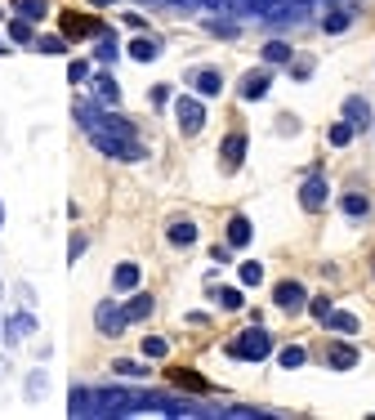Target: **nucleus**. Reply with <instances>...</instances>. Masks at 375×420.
I'll return each mask as SVG.
<instances>
[{
	"mask_svg": "<svg viewBox=\"0 0 375 420\" xmlns=\"http://www.w3.org/2000/svg\"><path fill=\"white\" fill-rule=\"evenodd\" d=\"M63 31H67V36H81V41H85V36H90V41H94V36H98V41H103V36H112V31H108L103 23L85 19V14H63Z\"/></svg>",
	"mask_w": 375,
	"mask_h": 420,
	"instance_id": "obj_4",
	"label": "nucleus"
},
{
	"mask_svg": "<svg viewBox=\"0 0 375 420\" xmlns=\"http://www.w3.org/2000/svg\"><path fill=\"white\" fill-rule=\"evenodd\" d=\"M250 237H255L250 220H246V215H232V220H228V246H250Z\"/></svg>",
	"mask_w": 375,
	"mask_h": 420,
	"instance_id": "obj_16",
	"label": "nucleus"
},
{
	"mask_svg": "<svg viewBox=\"0 0 375 420\" xmlns=\"http://www.w3.org/2000/svg\"><path fill=\"white\" fill-rule=\"evenodd\" d=\"M322 201H327V179H322V175L304 179L299 183V206L304 210H322Z\"/></svg>",
	"mask_w": 375,
	"mask_h": 420,
	"instance_id": "obj_6",
	"label": "nucleus"
},
{
	"mask_svg": "<svg viewBox=\"0 0 375 420\" xmlns=\"http://www.w3.org/2000/svg\"><path fill=\"white\" fill-rule=\"evenodd\" d=\"M165 237H170V246H192L201 232H197V224H192V220H175V224L165 228Z\"/></svg>",
	"mask_w": 375,
	"mask_h": 420,
	"instance_id": "obj_11",
	"label": "nucleus"
},
{
	"mask_svg": "<svg viewBox=\"0 0 375 420\" xmlns=\"http://www.w3.org/2000/svg\"><path fill=\"white\" fill-rule=\"evenodd\" d=\"M206 31H210V36L232 41V36H237V23H232V19H206Z\"/></svg>",
	"mask_w": 375,
	"mask_h": 420,
	"instance_id": "obj_29",
	"label": "nucleus"
},
{
	"mask_svg": "<svg viewBox=\"0 0 375 420\" xmlns=\"http://www.w3.org/2000/svg\"><path fill=\"white\" fill-rule=\"evenodd\" d=\"M31 331H36V317H31L27 309H19V313L5 322V335H9V340H23V335H31Z\"/></svg>",
	"mask_w": 375,
	"mask_h": 420,
	"instance_id": "obj_13",
	"label": "nucleus"
},
{
	"mask_svg": "<svg viewBox=\"0 0 375 420\" xmlns=\"http://www.w3.org/2000/svg\"><path fill=\"white\" fill-rule=\"evenodd\" d=\"M264 63H291V45L286 41H268L264 45Z\"/></svg>",
	"mask_w": 375,
	"mask_h": 420,
	"instance_id": "obj_27",
	"label": "nucleus"
},
{
	"mask_svg": "<svg viewBox=\"0 0 375 420\" xmlns=\"http://www.w3.org/2000/svg\"><path fill=\"white\" fill-rule=\"evenodd\" d=\"M210 255H215V264H228V260H232V246H215Z\"/></svg>",
	"mask_w": 375,
	"mask_h": 420,
	"instance_id": "obj_42",
	"label": "nucleus"
},
{
	"mask_svg": "<svg viewBox=\"0 0 375 420\" xmlns=\"http://www.w3.org/2000/svg\"><path fill=\"white\" fill-rule=\"evenodd\" d=\"M94 5H112V0H94Z\"/></svg>",
	"mask_w": 375,
	"mask_h": 420,
	"instance_id": "obj_47",
	"label": "nucleus"
},
{
	"mask_svg": "<svg viewBox=\"0 0 375 420\" xmlns=\"http://www.w3.org/2000/svg\"><path fill=\"white\" fill-rule=\"evenodd\" d=\"M344 121H349L353 130L371 126V108H366V98H349V103H344Z\"/></svg>",
	"mask_w": 375,
	"mask_h": 420,
	"instance_id": "obj_17",
	"label": "nucleus"
},
{
	"mask_svg": "<svg viewBox=\"0 0 375 420\" xmlns=\"http://www.w3.org/2000/svg\"><path fill=\"white\" fill-rule=\"evenodd\" d=\"M0 224H5V201H0Z\"/></svg>",
	"mask_w": 375,
	"mask_h": 420,
	"instance_id": "obj_46",
	"label": "nucleus"
},
{
	"mask_svg": "<svg viewBox=\"0 0 375 420\" xmlns=\"http://www.w3.org/2000/svg\"><path fill=\"white\" fill-rule=\"evenodd\" d=\"M197 5H206V9H215V14H219V9H228V0H197Z\"/></svg>",
	"mask_w": 375,
	"mask_h": 420,
	"instance_id": "obj_44",
	"label": "nucleus"
},
{
	"mask_svg": "<svg viewBox=\"0 0 375 420\" xmlns=\"http://www.w3.org/2000/svg\"><path fill=\"white\" fill-rule=\"evenodd\" d=\"M94 54H98V63H112V58H116V41H112V36H103V41L94 45Z\"/></svg>",
	"mask_w": 375,
	"mask_h": 420,
	"instance_id": "obj_33",
	"label": "nucleus"
},
{
	"mask_svg": "<svg viewBox=\"0 0 375 420\" xmlns=\"http://www.w3.org/2000/svg\"><path fill=\"white\" fill-rule=\"evenodd\" d=\"M272 304L295 313V309L309 304V291H304V282H277V287H272Z\"/></svg>",
	"mask_w": 375,
	"mask_h": 420,
	"instance_id": "obj_3",
	"label": "nucleus"
},
{
	"mask_svg": "<svg viewBox=\"0 0 375 420\" xmlns=\"http://www.w3.org/2000/svg\"><path fill=\"white\" fill-rule=\"evenodd\" d=\"M27 389H31V398H41V389H45V372L31 376V380H27Z\"/></svg>",
	"mask_w": 375,
	"mask_h": 420,
	"instance_id": "obj_41",
	"label": "nucleus"
},
{
	"mask_svg": "<svg viewBox=\"0 0 375 420\" xmlns=\"http://www.w3.org/2000/svg\"><path fill=\"white\" fill-rule=\"evenodd\" d=\"M148 313H152V295H134L125 304V322H143Z\"/></svg>",
	"mask_w": 375,
	"mask_h": 420,
	"instance_id": "obj_23",
	"label": "nucleus"
},
{
	"mask_svg": "<svg viewBox=\"0 0 375 420\" xmlns=\"http://www.w3.org/2000/svg\"><path fill=\"white\" fill-rule=\"evenodd\" d=\"M246 134L242 130H232V134H224V148H219V153H224V165H228V170H237V165H242L246 161Z\"/></svg>",
	"mask_w": 375,
	"mask_h": 420,
	"instance_id": "obj_7",
	"label": "nucleus"
},
{
	"mask_svg": "<svg viewBox=\"0 0 375 420\" xmlns=\"http://www.w3.org/2000/svg\"><path fill=\"white\" fill-rule=\"evenodd\" d=\"M353 134H357V130H353L349 121H339V126H331L327 139H331V148H349V143H353Z\"/></svg>",
	"mask_w": 375,
	"mask_h": 420,
	"instance_id": "obj_28",
	"label": "nucleus"
},
{
	"mask_svg": "<svg viewBox=\"0 0 375 420\" xmlns=\"http://www.w3.org/2000/svg\"><path fill=\"white\" fill-rule=\"evenodd\" d=\"M322 327H331V331H339V335H353V331L362 327V322H357L353 313H344V309H331L327 317H322Z\"/></svg>",
	"mask_w": 375,
	"mask_h": 420,
	"instance_id": "obj_15",
	"label": "nucleus"
},
{
	"mask_svg": "<svg viewBox=\"0 0 375 420\" xmlns=\"http://www.w3.org/2000/svg\"><path fill=\"white\" fill-rule=\"evenodd\" d=\"M291 76H295V81H309V76H313V63H295Z\"/></svg>",
	"mask_w": 375,
	"mask_h": 420,
	"instance_id": "obj_40",
	"label": "nucleus"
},
{
	"mask_svg": "<svg viewBox=\"0 0 375 420\" xmlns=\"http://www.w3.org/2000/svg\"><path fill=\"white\" fill-rule=\"evenodd\" d=\"M139 277H143L139 264H130V260L112 268V287H116V291H139Z\"/></svg>",
	"mask_w": 375,
	"mask_h": 420,
	"instance_id": "obj_9",
	"label": "nucleus"
},
{
	"mask_svg": "<svg viewBox=\"0 0 375 420\" xmlns=\"http://www.w3.org/2000/svg\"><path fill=\"white\" fill-rule=\"evenodd\" d=\"M94 94L103 98L108 108H116V103H121V90H116V81H112L108 72H98V76H94Z\"/></svg>",
	"mask_w": 375,
	"mask_h": 420,
	"instance_id": "obj_20",
	"label": "nucleus"
},
{
	"mask_svg": "<svg viewBox=\"0 0 375 420\" xmlns=\"http://www.w3.org/2000/svg\"><path fill=\"white\" fill-rule=\"evenodd\" d=\"M125 27H134V31H143V27H148V19H143V14H125Z\"/></svg>",
	"mask_w": 375,
	"mask_h": 420,
	"instance_id": "obj_43",
	"label": "nucleus"
},
{
	"mask_svg": "<svg viewBox=\"0 0 375 420\" xmlns=\"http://www.w3.org/2000/svg\"><path fill=\"white\" fill-rule=\"evenodd\" d=\"M277 362L286 367V372H295V367H304V362H309V354H304V349H299V344H286V349H282V354H277Z\"/></svg>",
	"mask_w": 375,
	"mask_h": 420,
	"instance_id": "obj_26",
	"label": "nucleus"
},
{
	"mask_svg": "<svg viewBox=\"0 0 375 420\" xmlns=\"http://www.w3.org/2000/svg\"><path fill=\"white\" fill-rule=\"evenodd\" d=\"M94 322L103 335H121L125 331V309H116V304H98L94 309Z\"/></svg>",
	"mask_w": 375,
	"mask_h": 420,
	"instance_id": "obj_5",
	"label": "nucleus"
},
{
	"mask_svg": "<svg viewBox=\"0 0 375 420\" xmlns=\"http://www.w3.org/2000/svg\"><path fill=\"white\" fill-rule=\"evenodd\" d=\"M309 313H313L317 322H322V317L331 313V299H327V295H317V299H309Z\"/></svg>",
	"mask_w": 375,
	"mask_h": 420,
	"instance_id": "obj_36",
	"label": "nucleus"
},
{
	"mask_svg": "<svg viewBox=\"0 0 375 420\" xmlns=\"http://www.w3.org/2000/svg\"><path fill=\"white\" fill-rule=\"evenodd\" d=\"M9 41H14V45H36V31H31L27 19H19V14H14V23H9Z\"/></svg>",
	"mask_w": 375,
	"mask_h": 420,
	"instance_id": "obj_22",
	"label": "nucleus"
},
{
	"mask_svg": "<svg viewBox=\"0 0 375 420\" xmlns=\"http://www.w3.org/2000/svg\"><path fill=\"white\" fill-rule=\"evenodd\" d=\"M36 49H41V54H63L67 41L63 36H45V41H36Z\"/></svg>",
	"mask_w": 375,
	"mask_h": 420,
	"instance_id": "obj_34",
	"label": "nucleus"
},
{
	"mask_svg": "<svg viewBox=\"0 0 375 420\" xmlns=\"http://www.w3.org/2000/svg\"><path fill=\"white\" fill-rule=\"evenodd\" d=\"M116 376H143V362H130V358H116Z\"/></svg>",
	"mask_w": 375,
	"mask_h": 420,
	"instance_id": "obj_35",
	"label": "nucleus"
},
{
	"mask_svg": "<svg viewBox=\"0 0 375 420\" xmlns=\"http://www.w3.org/2000/svg\"><path fill=\"white\" fill-rule=\"evenodd\" d=\"M67 407H72V416H94V394L90 389H72V402H67Z\"/></svg>",
	"mask_w": 375,
	"mask_h": 420,
	"instance_id": "obj_25",
	"label": "nucleus"
},
{
	"mask_svg": "<svg viewBox=\"0 0 375 420\" xmlns=\"http://www.w3.org/2000/svg\"><path fill=\"white\" fill-rule=\"evenodd\" d=\"M260 282H264V264L246 260V264H242V287H260Z\"/></svg>",
	"mask_w": 375,
	"mask_h": 420,
	"instance_id": "obj_31",
	"label": "nucleus"
},
{
	"mask_svg": "<svg viewBox=\"0 0 375 420\" xmlns=\"http://www.w3.org/2000/svg\"><path fill=\"white\" fill-rule=\"evenodd\" d=\"M85 246H90V242H85V232H76V237H72V250H67V260H81Z\"/></svg>",
	"mask_w": 375,
	"mask_h": 420,
	"instance_id": "obj_38",
	"label": "nucleus"
},
{
	"mask_svg": "<svg viewBox=\"0 0 375 420\" xmlns=\"http://www.w3.org/2000/svg\"><path fill=\"white\" fill-rule=\"evenodd\" d=\"M165 5H197V0H165Z\"/></svg>",
	"mask_w": 375,
	"mask_h": 420,
	"instance_id": "obj_45",
	"label": "nucleus"
},
{
	"mask_svg": "<svg viewBox=\"0 0 375 420\" xmlns=\"http://www.w3.org/2000/svg\"><path fill=\"white\" fill-rule=\"evenodd\" d=\"M349 23H353V19H349V14H339V9H335V14H327V23H322V27H327V31H331V36H335V31H344Z\"/></svg>",
	"mask_w": 375,
	"mask_h": 420,
	"instance_id": "obj_32",
	"label": "nucleus"
},
{
	"mask_svg": "<svg viewBox=\"0 0 375 420\" xmlns=\"http://www.w3.org/2000/svg\"><path fill=\"white\" fill-rule=\"evenodd\" d=\"M268 86H272V72H250V76H242V98H264L268 94Z\"/></svg>",
	"mask_w": 375,
	"mask_h": 420,
	"instance_id": "obj_10",
	"label": "nucleus"
},
{
	"mask_svg": "<svg viewBox=\"0 0 375 420\" xmlns=\"http://www.w3.org/2000/svg\"><path fill=\"white\" fill-rule=\"evenodd\" d=\"M327 362L335 367V372H353V367H357V349L353 344H335L327 354Z\"/></svg>",
	"mask_w": 375,
	"mask_h": 420,
	"instance_id": "obj_19",
	"label": "nucleus"
},
{
	"mask_svg": "<svg viewBox=\"0 0 375 420\" xmlns=\"http://www.w3.org/2000/svg\"><path fill=\"white\" fill-rule=\"evenodd\" d=\"M192 90L206 94V98H215L219 90H224V76H219L215 67H197V72H192Z\"/></svg>",
	"mask_w": 375,
	"mask_h": 420,
	"instance_id": "obj_8",
	"label": "nucleus"
},
{
	"mask_svg": "<svg viewBox=\"0 0 375 420\" xmlns=\"http://www.w3.org/2000/svg\"><path fill=\"white\" fill-rule=\"evenodd\" d=\"M165 354H170L165 335H148V340H143V358H165Z\"/></svg>",
	"mask_w": 375,
	"mask_h": 420,
	"instance_id": "obj_30",
	"label": "nucleus"
},
{
	"mask_svg": "<svg viewBox=\"0 0 375 420\" xmlns=\"http://www.w3.org/2000/svg\"><path fill=\"white\" fill-rule=\"evenodd\" d=\"M339 210H344L349 220H366L371 201H366V193H344V197H339Z\"/></svg>",
	"mask_w": 375,
	"mask_h": 420,
	"instance_id": "obj_12",
	"label": "nucleus"
},
{
	"mask_svg": "<svg viewBox=\"0 0 375 420\" xmlns=\"http://www.w3.org/2000/svg\"><path fill=\"white\" fill-rule=\"evenodd\" d=\"M228 358H237V362H264V358H272V335L264 327H246L228 344Z\"/></svg>",
	"mask_w": 375,
	"mask_h": 420,
	"instance_id": "obj_1",
	"label": "nucleus"
},
{
	"mask_svg": "<svg viewBox=\"0 0 375 420\" xmlns=\"http://www.w3.org/2000/svg\"><path fill=\"white\" fill-rule=\"evenodd\" d=\"M206 291H210V295H219V304H224V309H232V313L246 304V295L237 291V287H224V291H219V287H206Z\"/></svg>",
	"mask_w": 375,
	"mask_h": 420,
	"instance_id": "obj_24",
	"label": "nucleus"
},
{
	"mask_svg": "<svg viewBox=\"0 0 375 420\" xmlns=\"http://www.w3.org/2000/svg\"><path fill=\"white\" fill-rule=\"evenodd\" d=\"M157 54H161V41H152V36H134L130 41V58L134 63H152Z\"/></svg>",
	"mask_w": 375,
	"mask_h": 420,
	"instance_id": "obj_14",
	"label": "nucleus"
},
{
	"mask_svg": "<svg viewBox=\"0 0 375 420\" xmlns=\"http://www.w3.org/2000/svg\"><path fill=\"white\" fill-rule=\"evenodd\" d=\"M170 384H179V389H192V394H210V384L201 380L197 372H170Z\"/></svg>",
	"mask_w": 375,
	"mask_h": 420,
	"instance_id": "obj_21",
	"label": "nucleus"
},
{
	"mask_svg": "<svg viewBox=\"0 0 375 420\" xmlns=\"http://www.w3.org/2000/svg\"><path fill=\"white\" fill-rule=\"evenodd\" d=\"M14 14L27 23H41L45 14H49V0H14Z\"/></svg>",
	"mask_w": 375,
	"mask_h": 420,
	"instance_id": "obj_18",
	"label": "nucleus"
},
{
	"mask_svg": "<svg viewBox=\"0 0 375 420\" xmlns=\"http://www.w3.org/2000/svg\"><path fill=\"white\" fill-rule=\"evenodd\" d=\"M148 98H152L157 108H161V103H170V86H152V94H148Z\"/></svg>",
	"mask_w": 375,
	"mask_h": 420,
	"instance_id": "obj_39",
	"label": "nucleus"
},
{
	"mask_svg": "<svg viewBox=\"0 0 375 420\" xmlns=\"http://www.w3.org/2000/svg\"><path fill=\"white\" fill-rule=\"evenodd\" d=\"M175 112H179V130L183 134H201V126H206V108H201V98H175Z\"/></svg>",
	"mask_w": 375,
	"mask_h": 420,
	"instance_id": "obj_2",
	"label": "nucleus"
},
{
	"mask_svg": "<svg viewBox=\"0 0 375 420\" xmlns=\"http://www.w3.org/2000/svg\"><path fill=\"white\" fill-rule=\"evenodd\" d=\"M67 81H76V86H81V81H90V63H72V67H67Z\"/></svg>",
	"mask_w": 375,
	"mask_h": 420,
	"instance_id": "obj_37",
	"label": "nucleus"
}]
</instances>
